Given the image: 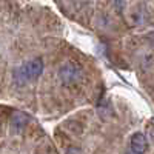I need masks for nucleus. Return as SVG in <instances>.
<instances>
[{
    "instance_id": "obj_1",
    "label": "nucleus",
    "mask_w": 154,
    "mask_h": 154,
    "mask_svg": "<svg viewBox=\"0 0 154 154\" xmlns=\"http://www.w3.org/2000/svg\"><path fill=\"white\" fill-rule=\"evenodd\" d=\"M42 72H43L42 59H32V60H28L26 63H23L19 69H16V77L20 83H23V82L37 79Z\"/></svg>"
},
{
    "instance_id": "obj_3",
    "label": "nucleus",
    "mask_w": 154,
    "mask_h": 154,
    "mask_svg": "<svg viewBox=\"0 0 154 154\" xmlns=\"http://www.w3.org/2000/svg\"><path fill=\"white\" fill-rule=\"evenodd\" d=\"M130 149L137 152V154H143L148 149V139L142 133H136L131 140H130Z\"/></svg>"
},
{
    "instance_id": "obj_5",
    "label": "nucleus",
    "mask_w": 154,
    "mask_h": 154,
    "mask_svg": "<svg viewBox=\"0 0 154 154\" xmlns=\"http://www.w3.org/2000/svg\"><path fill=\"white\" fill-rule=\"evenodd\" d=\"M128 20H130L133 25H142V23H145V20H146L145 9L140 6V5H137V8H133V9L130 11Z\"/></svg>"
},
{
    "instance_id": "obj_2",
    "label": "nucleus",
    "mask_w": 154,
    "mask_h": 154,
    "mask_svg": "<svg viewBox=\"0 0 154 154\" xmlns=\"http://www.w3.org/2000/svg\"><path fill=\"white\" fill-rule=\"evenodd\" d=\"M59 75H60V79H62L63 83L69 85V83L77 82L82 77V69L77 66V65H74V63H69L68 62V63H65V65L60 68Z\"/></svg>"
},
{
    "instance_id": "obj_4",
    "label": "nucleus",
    "mask_w": 154,
    "mask_h": 154,
    "mask_svg": "<svg viewBox=\"0 0 154 154\" xmlns=\"http://www.w3.org/2000/svg\"><path fill=\"white\" fill-rule=\"evenodd\" d=\"M28 122H29V117L22 111H16L11 116V128L14 131H22L28 125Z\"/></svg>"
},
{
    "instance_id": "obj_6",
    "label": "nucleus",
    "mask_w": 154,
    "mask_h": 154,
    "mask_svg": "<svg viewBox=\"0 0 154 154\" xmlns=\"http://www.w3.org/2000/svg\"><path fill=\"white\" fill-rule=\"evenodd\" d=\"M65 154H83V151L79 146H69V148H66Z\"/></svg>"
},
{
    "instance_id": "obj_7",
    "label": "nucleus",
    "mask_w": 154,
    "mask_h": 154,
    "mask_svg": "<svg viewBox=\"0 0 154 154\" xmlns=\"http://www.w3.org/2000/svg\"><path fill=\"white\" fill-rule=\"evenodd\" d=\"M125 154H137V152H134V151H131V149H130V148H128V149H126V152H125Z\"/></svg>"
}]
</instances>
